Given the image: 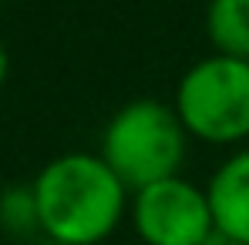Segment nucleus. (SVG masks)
<instances>
[{
  "label": "nucleus",
  "mask_w": 249,
  "mask_h": 245,
  "mask_svg": "<svg viewBox=\"0 0 249 245\" xmlns=\"http://www.w3.org/2000/svg\"><path fill=\"white\" fill-rule=\"evenodd\" d=\"M206 37L212 54L249 61V0H209Z\"/></svg>",
  "instance_id": "6"
},
{
  "label": "nucleus",
  "mask_w": 249,
  "mask_h": 245,
  "mask_svg": "<svg viewBox=\"0 0 249 245\" xmlns=\"http://www.w3.org/2000/svg\"><path fill=\"white\" fill-rule=\"evenodd\" d=\"M7 74H10V50H7V44H3V37H0V87H3V81H7Z\"/></svg>",
  "instance_id": "8"
},
{
  "label": "nucleus",
  "mask_w": 249,
  "mask_h": 245,
  "mask_svg": "<svg viewBox=\"0 0 249 245\" xmlns=\"http://www.w3.org/2000/svg\"><path fill=\"white\" fill-rule=\"evenodd\" d=\"M172 108L192 141L215 148L249 145V61L206 54L182 71Z\"/></svg>",
  "instance_id": "3"
},
{
  "label": "nucleus",
  "mask_w": 249,
  "mask_h": 245,
  "mask_svg": "<svg viewBox=\"0 0 249 245\" xmlns=\"http://www.w3.org/2000/svg\"><path fill=\"white\" fill-rule=\"evenodd\" d=\"M128 218L145 245H199L215 232L209 192L182 175L131 192Z\"/></svg>",
  "instance_id": "4"
},
{
  "label": "nucleus",
  "mask_w": 249,
  "mask_h": 245,
  "mask_svg": "<svg viewBox=\"0 0 249 245\" xmlns=\"http://www.w3.org/2000/svg\"><path fill=\"white\" fill-rule=\"evenodd\" d=\"M0 232H7L10 239L41 235V215L31 185H10L0 192Z\"/></svg>",
  "instance_id": "7"
},
{
  "label": "nucleus",
  "mask_w": 249,
  "mask_h": 245,
  "mask_svg": "<svg viewBox=\"0 0 249 245\" xmlns=\"http://www.w3.org/2000/svg\"><path fill=\"white\" fill-rule=\"evenodd\" d=\"M199 245H239V242H236V239H229L226 232H219V229H215V232H212L209 239H202Z\"/></svg>",
  "instance_id": "9"
},
{
  "label": "nucleus",
  "mask_w": 249,
  "mask_h": 245,
  "mask_svg": "<svg viewBox=\"0 0 249 245\" xmlns=\"http://www.w3.org/2000/svg\"><path fill=\"white\" fill-rule=\"evenodd\" d=\"M215 229L249 245V145L226 155L206 185Z\"/></svg>",
  "instance_id": "5"
},
{
  "label": "nucleus",
  "mask_w": 249,
  "mask_h": 245,
  "mask_svg": "<svg viewBox=\"0 0 249 245\" xmlns=\"http://www.w3.org/2000/svg\"><path fill=\"white\" fill-rule=\"evenodd\" d=\"M189 141L192 138L172 104L159 98H135L105 121L98 155L131 192H138L182 175Z\"/></svg>",
  "instance_id": "2"
},
{
  "label": "nucleus",
  "mask_w": 249,
  "mask_h": 245,
  "mask_svg": "<svg viewBox=\"0 0 249 245\" xmlns=\"http://www.w3.org/2000/svg\"><path fill=\"white\" fill-rule=\"evenodd\" d=\"M41 235L54 245L108 242L131 208V188L98 151H64L31 181Z\"/></svg>",
  "instance_id": "1"
},
{
  "label": "nucleus",
  "mask_w": 249,
  "mask_h": 245,
  "mask_svg": "<svg viewBox=\"0 0 249 245\" xmlns=\"http://www.w3.org/2000/svg\"><path fill=\"white\" fill-rule=\"evenodd\" d=\"M44 245H54V242H47V239H44Z\"/></svg>",
  "instance_id": "10"
},
{
  "label": "nucleus",
  "mask_w": 249,
  "mask_h": 245,
  "mask_svg": "<svg viewBox=\"0 0 249 245\" xmlns=\"http://www.w3.org/2000/svg\"><path fill=\"white\" fill-rule=\"evenodd\" d=\"M3 3H7V0H0V7H3Z\"/></svg>",
  "instance_id": "11"
}]
</instances>
